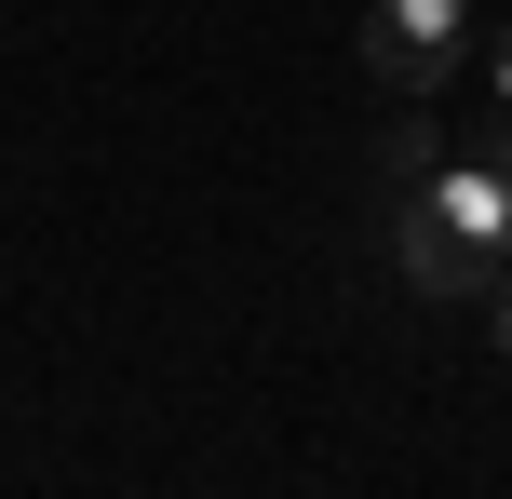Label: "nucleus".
<instances>
[{"label":"nucleus","mask_w":512,"mask_h":499,"mask_svg":"<svg viewBox=\"0 0 512 499\" xmlns=\"http://www.w3.org/2000/svg\"><path fill=\"white\" fill-rule=\"evenodd\" d=\"M391 257H405L418 297H445V311H486V284L512 270V176L486 149H445L432 176L391 189Z\"/></svg>","instance_id":"f257e3e1"},{"label":"nucleus","mask_w":512,"mask_h":499,"mask_svg":"<svg viewBox=\"0 0 512 499\" xmlns=\"http://www.w3.org/2000/svg\"><path fill=\"white\" fill-rule=\"evenodd\" d=\"M459 68H472V0H364V81L445 95Z\"/></svg>","instance_id":"f03ea898"},{"label":"nucleus","mask_w":512,"mask_h":499,"mask_svg":"<svg viewBox=\"0 0 512 499\" xmlns=\"http://www.w3.org/2000/svg\"><path fill=\"white\" fill-rule=\"evenodd\" d=\"M418 108H432V95H405V122L378 135V176H391V189H405V176H432V162H445V135L418 122Z\"/></svg>","instance_id":"7ed1b4c3"},{"label":"nucleus","mask_w":512,"mask_h":499,"mask_svg":"<svg viewBox=\"0 0 512 499\" xmlns=\"http://www.w3.org/2000/svg\"><path fill=\"white\" fill-rule=\"evenodd\" d=\"M486 338L512 351V270H499V284H486Z\"/></svg>","instance_id":"20e7f679"},{"label":"nucleus","mask_w":512,"mask_h":499,"mask_svg":"<svg viewBox=\"0 0 512 499\" xmlns=\"http://www.w3.org/2000/svg\"><path fill=\"white\" fill-rule=\"evenodd\" d=\"M472 149H486V162H499V176H512V108H499V122H486V135H472Z\"/></svg>","instance_id":"39448f33"},{"label":"nucleus","mask_w":512,"mask_h":499,"mask_svg":"<svg viewBox=\"0 0 512 499\" xmlns=\"http://www.w3.org/2000/svg\"><path fill=\"white\" fill-rule=\"evenodd\" d=\"M486 81H499V108H512V41H499V54H486Z\"/></svg>","instance_id":"423d86ee"}]
</instances>
